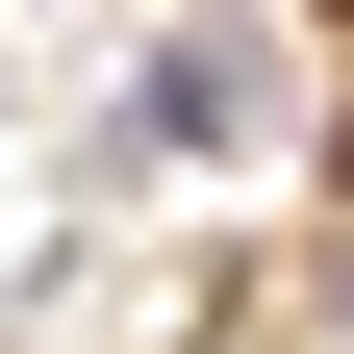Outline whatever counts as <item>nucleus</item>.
<instances>
[{"label":"nucleus","instance_id":"obj_1","mask_svg":"<svg viewBox=\"0 0 354 354\" xmlns=\"http://www.w3.org/2000/svg\"><path fill=\"white\" fill-rule=\"evenodd\" d=\"M127 127H152V152H228V127H253V51H228V26H177V51H152V102H127Z\"/></svg>","mask_w":354,"mask_h":354}]
</instances>
